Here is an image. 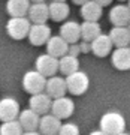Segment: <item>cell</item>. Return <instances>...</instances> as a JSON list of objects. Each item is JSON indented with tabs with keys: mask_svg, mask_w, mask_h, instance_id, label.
Masks as SVG:
<instances>
[{
	"mask_svg": "<svg viewBox=\"0 0 130 135\" xmlns=\"http://www.w3.org/2000/svg\"><path fill=\"white\" fill-rule=\"evenodd\" d=\"M55 2H66V0H55Z\"/></svg>",
	"mask_w": 130,
	"mask_h": 135,
	"instance_id": "cell-35",
	"label": "cell"
},
{
	"mask_svg": "<svg viewBox=\"0 0 130 135\" xmlns=\"http://www.w3.org/2000/svg\"><path fill=\"white\" fill-rule=\"evenodd\" d=\"M73 3H75V5H84V3H85V2H88V0H72Z\"/></svg>",
	"mask_w": 130,
	"mask_h": 135,
	"instance_id": "cell-32",
	"label": "cell"
},
{
	"mask_svg": "<svg viewBox=\"0 0 130 135\" xmlns=\"http://www.w3.org/2000/svg\"><path fill=\"white\" fill-rule=\"evenodd\" d=\"M34 66H36V71L40 72L43 77H53L58 72V59L51 56V54H40L36 62H34Z\"/></svg>",
	"mask_w": 130,
	"mask_h": 135,
	"instance_id": "cell-6",
	"label": "cell"
},
{
	"mask_svg": "<svg viewBox=\"0 0 130 135\" xmlns=\"http://www.w3.org/2000/svg\"><path fill=\"white\" fill-rule=\"evenodd\" d=\"M126 129V120L123 114L117 111H109L105 113L100 119V131H103L108 135H117L124 132Z\"/></svg>",
	"mask_w": 130,
	"mask_h": 135,
	"instance_id": "cell-1",
	"label": "cell"
},
{
	"mask_svg": "<svg viewBox=\"0 0 130 135\" xmlns=\"http://www.w3.org/2000/svg\"><path fill=\"white\" fill-rule=\"evenodd\" d=\"M32 3H40V2H45V0H30Z\"/></svg>",
	"mask_w": 130,
	"mask_h": 135,
	"instance_id": "cell-33",
	"label": "cell"
},
{
	"mask_svg": "<svg viewBox=\"0 0 130 135\" xmlns=\"http://www.w3.org/2000/svg\"><path fill=\"white\" fill-rule=\"evenodd\" d=\"M102 33V27L97 21H84L81 24V39L91 42L93 39Z\"/></svg>",
	"mask_w": 130,
	"mask_h": 135,
	"instance_id": "cell-24",
	"label": "cell"
},
{
	"mask_svg": "<svg viewBox=\"0 0 130 135\" xmlns=\"http://www.w3.org/2000/svg\"><path fill=\"white\" fill-rule=\"evenodd\" d=\"M67 92V86H66V78L53 75L46 80L45 84V93L48 95L51 99H57V98L66 96Z\"/></svg>",
	"mask_w": 130,
	"mask_h": 135,
	"instance_id": "cell-9",
	"label": "cell"
},
{
	"mask_svg": "<svg viewBox=\"0 0 130 135\" xmlns=\"http://www.w3.org/2000/svg\"><path fill=\"white\" fill-rule=\"evenodd\" d=\"M39 120H40V116L34 113L32 108L19 111L18 114V122L24 131H36L39 128Z\"/></svg>",
	"mask_w": 130,
	"mask_h": 135,
	"instance_id": "cell-18",
	"label": "cell"
},
{
	"mask_svg": "<svg viewBox=\"0 0 130 135\" xmlns=\"http://www.w3.org/2000/svg\"><path fill=\"white\" fill-rule=\"evenodd\" d=\"M27 15H29L27 18H29L32 23H46L49 20L48 5H46L45 2H40V3H30Z\"/></svg>",
	"mask_w": 130,
	"mask_h": 135,
	"instance_id": "cell-16",
	"label": "cell"
},
{
	"mask_svg": "<svg viewBox=\"0 0 130 135\" xmlns=\"http://www.w3.org/2000/svg\"><path fill=\"white\" fill-rule=\"evenodd\" d=\"M109 20L114 26H127L130 21V8L127 5H115L109 12Z\"/></svg>",
	"mask_w": 130,
	"mask_h": 135,
	"instance_id": "cell-20",
	"label": "cell"
},
{
	"mask_svg": "<svg viewBox=\"0 0 130 135\" xmlns=\"http://www.w3.org/2000/svg\"><path fill=\"white\" fill-rule=\"evenodd\" d=\"M79 69V60H78L76 56H72V54H64L58 59V71L63 74V75H70L72 72Z\"/></svg>",
	"mask_w": 130,
	"mask_h": 135,
	"instance_id": "cell-22",
	"label": "cell"
},
{
	"mask_svg": "<svg viewBox=\"0 0 130 135\" xmlns=\"http://www.w3.org/2000/svg\"><path fill=\"white\" fill-rule=\"evenodd\" d=\"M19 104L14 98H3L0 101V120L9 122L17 120L19 114Z\"/></svg>",
	"mask_w": 130,
	"mask_h": 135,
	"instance_id": "cell-10",
	"label": "cell"
},
{
	"mask_svg": "<svg viewBox=\"0 0 130 135\" xmlns=\"http://www.w3.org/2000/svg\"><path fill=\"white\" fill-rule=\"evenodd\" d=\"M45 84H46V77H43L42 74L38 72L36 69L25 72L24 77H23V87L30 95L45 92Z\"/></svg>",
	"mask_w": 130,
	"mask_h": 135,
	"instance_id": "cell-4",
	"label": "cell"
},
{
	"mask_svg": "<svg viewBox=\"0 0 130 135\" xmlns=\"http://www.w3.org/2000/svg\"><path fill=\"white\" fill-rule=\"evenodd\" d=\"M30 8V0H8L6 11L11 17H25Z\"/></svg>",
	"mask_w": 130,
	"mask_h": 135,
	"instance_id": "cell-23",
	"label": "cell"
},
{
	"mask_svg": "<svg viewBox=\"0 0 130 135\" xmlns=\"http://www.w3.org/2000/svg\"><path fill=\"white\" fill-rule=\"evenodd\" d=\"M81 53V48H79V44H69V50H67V54H72V56H76Z\"/></svg>",
	"mask_w": 130,
	"mask_h": 135,
	"instance_id": "cell-27",
	"label": "cell"
},
{
	"mask_svg": "<svg viewBox=\"0 0 130 135\" xmlns=\"http://www.w3.org/2000/svg\"><path fill=\"white\" fill-rule=\"evenodd\" d=\"M30 26L32 21L27 17H11L6 23V33L15 41H21L27 38Z\"/></svg>",
	"mask_w": 130,
	"mask_h": 135,
	"instance_id": "cell-2",
	"label": "cell"
},
{
	"mask_svg": "<svg viewBox=\"0 0 130 135\" xmlns=\"http://www.w3.org/2000/svg\"><path fill=\"white\" fill-rule=\"evenodd\" d=\"M24 129L19 125L18 119L9 122H2L0 125V135H23Z\"/></svg>",
	"mask_w": 130,
	"mask_h": 135,
	"instance_id": "cell-25",
	"label": "cell"
},
{
	"mask_svg": "<svg viewBox=\"0 0 130 135\" xmlns=\"http://www.w3.org/2000/svg\"><path fill=\"white\" fill-rule=\"evenodd\" d=\"M94 2H97L100 6H108L112 3V0H94Z\"/></svg>",
	"mask_w": 130,
	"mask_h": 135,
	"instance_id": "cell-29",
	"label": "cell"
},
{
	"mask_svg": "<svg viewBox=\"0 0 130 135\" xmlns=\"http://www.w3.org/2000/svg\"><path fill=\"white\" fill-rule=\"evenodd\" d=\"M90 47H91V53L94 54L96 57H106L108 54L112 53L114 44H112L109 35L100 33L99 36H96V38L90 42Z\"/></svg>",
	"mask_w": 130,
	"mask_h": 135,
	"instance_id": "cell-8",
	"label": "cell"
},
{
	"mask_svg": "<svg viewBox=\"0 0 130 135\" xmlns=\"http://www.w3.org/2000/svg\"><path fill=\"white\" fill-rule=\"evenodd\" d=\"M127 27H129V29H130V21H129V24H127Z\"/></svg>",
	"mask_w": 130,
	"mask_h": 135,
	"instance_id": "cell-36",
	"label": "cell"
},
{
	"mask_svg": "<svg viewBox=\"0 0 130 135\" xmlns=\"http://www.w3.org/2000/svg\"><path fill=\"white\" fill-rule=\"evenodd\" d=\"M49 9V18L54 21H64L70 14V8L66 2H55L53 0L48 5Z\"/></svg>",
	"mask_w": 130,
	"mask_h": 135,
	"instance_id": "cell-21",
	"label": "cell"
},
{
	"mask_svg": "<svg viewBox=\"0 0 130 135\" xmlns=\"http://www.w3.org/2000/svg\"><path fill=\"white\" fill-rule=\"evenodd\" d=\"M103 14V6H100L94 0H88L81 5V17L84 21H99Z\"/></svg>",
	"mask_w": 130,
	"mask_h": 135,
	"instance_id": "cell-19",
	"label": "cell"
},
{
	"mask_svg": "<svg viewBox=\"0 0 130 135\" xmlns=\"http://www.w3.org/2000/svg\"><path fill=\"white\" fill-rule=\"evenodd\" d=\"M60 36L67 44H76L81 39V24L76 21H64L60 26Z\"/></svg>",
	"mask_w": 130,
	"mask_h": 135,
	"instance_id": "cell-14",
	"label": "cell"
},
{
	"mask_svg": "<svg viewBox=\"0 0 130 135\" xmlns=\"http://www.w3.org/2000/svg\"><path fill=\"white\" fill-rule=\"evenodd\" d=\"M51 104H53V99H51L45 92L32 95L30 99H29L30 108H32L34 113H38L39 116H43V114H46L48 111H51Z\"/></svg>",
	"mask_w": 130,
	"mask_h": 135,
	"instance_id": "cell-11",
	"label": "cell"
},
{
	"mask_svg": "<svg viewBox=\"0 0 130 135\" xmlns=\"http://www.w3.org/2000/svg\"><path fill=\"white\" fill-rule=\"evenodd\" d=\"M23 135H42L40 132H38V131H24L23 132Z\"/></svg>",
	"mask_w": 130,
	"mask_h": 135,
	"instance_id": "cell-30",
	"label": "cell"
},
{
	"mask_svg": "<svg viewBox=\"0 0 130 135\" xmlns=\"http://www.w3.org/2000/svg\"><path fill=\"white\" fill-rule=\"evenodd\" d=\"M30 44L34 47H40L48 42V39L51 38V27L46 23H32L27 35Z\"/></svg>",
	"mask_w": 130,
	"mask_h": 135,
	"instance_id": "cell-5",
	"label": "cell"
},
{
	"mask_svg": "<svg viewBox=\"0 0 130 135\" xmlns=\"http://www.w3.org/2000/svg\"><path fill=\"white\" fill-rule=\"evenodd\" d=\"M127 6H129V8H130V0H129V5H127Z\"/></svg>",
	"mask_w": 130,
	"mask_h": 135,
	"instance_id": "cell-37",
	"label": "cell"
},
{
	"mask_svg": "<svg viewBox=\"0 0 130 135\" xmlns=\"http://www.w3.org/2000/svg\"><path fill=\"white\" fill-rule=\"evenodd\" d=\"M73 111H75V104H73V101L70 98L61 96V98H57V99H53L51 113H53L55 117H58L60 120L69 119V117L73 114Z\"/></svg>",
	"mask_w": 130,
	"mask_h": 135,
	"instance_id": "cell-7",
	"label": "cell"
},
{
	"mask_svg": "<svg viewBox=\"0 0 130 135\" xmlns=\"http://www.w3.org/2000/svg\"><path fill=\"white\" fill-rule=\"evenodd\" d=\"M111 62L118 71L130 69V47H117L111 53Z\"/></svg>",
	"mask_w": 130,
	"mask_h": 135,
	"instance_id": "cell-13",
	"label": "cell"
},
{
	"mask_svg": "<svg viewBox=\"0 0 130 135\" xmlns=\"http://www.w3.org/2000/svg\"><path fill=\"white\" fill-rule=\"evenodd\" d=\"M57 135H79V128L75 123H61V128Z\"/></svg>",
	"mask_w": 130,
	"mask_h": 135,
	"instance_id": "cell-26",
	"label": "cell"
},
{
	"mask_svg": "<svg viewBox=\"0 0 130 135\" xmlns=\"http://www.w3.org/2000/svg\"><path fill=\"white\" fill-rule=\"evenodd\" d=\"M90 135H108V134H105L103 131H100V129H99V131H93V132H91Z\"/></svg>",
	"mask_w": 130,
	"mask_h": 135,
	"instance_id": "cell-31",
	"label": "cell"
},
{
	"mask_svg": "<svg viewBox=\"0 0 130 135\" xmlns=\"http://www.w3.org/2000/svg\"><path fill=\"white\" fill-rule=\"evenodd\" d=\"M108 35L114 47H129L130 45V29L127 26H114Z\"/></svg>",
	"mask_w": 130,
	"mask_h": 135,
	"instance_id": "cell-17",
	"label": "cell"
},
{
	"mask_svg": "<svg viewBox=\"0 0 130 135\" xmlns=\"http://www.w3.org/2000/svg\"><path fill=\"white\" fill-rule=\"evenodd\" d=\"M117 135H130V134H127V132H121V134H117Z\"/></svg>",
	"mask_w": 130,
	"mask_h": 135,
	"instance_id": "cell-34",
	"label": "cell"
},
{
	"mask_svg": "<svg viewBox=\"0 0 130 135\" xmlns=\"http://www.w3.org/2000/svg\"><path fill=\"white\" fill-rule=\"evenodd\" d=\"M66 86H67L69 93H72L75 96H81L90 87V78L85 72L78 69V71H75L66 77Z\"/></svg>",
	"mask_w": 130,
	"mask_h": 135,
	"instance_id": "cell-3",
	"label": "cell"
},
{
	"mask_svg": "<svg viewBox=\"0 0 130 135\" xmlns=\"http://www.w3.org/2000/svg\"><path fill=\"white\" fill-rule=\"evenodd\" d=\"M45 47H46V53L48 54H51V56H54V57L60 59L61 56L67 54L69 44L66 42L60 35H55V36L51 35V38L48 39V42L45 44Z\"/></svg>",
	"mask_w": 130,
	"mask_h": 135,
	"instance_id": "cell-15",
	"label": "cell"
},
{
	"mask_svg": "<svg viewBox=\"0 0 130 135\" xmlns=\"http://www.w3.org/2000/svg\"><path fill=\"white\" fill-rule=\"evenodd\" d=\"M79 48H81V53H88V51H91L90 42H87V41H82V42H79Z\"/></svg>",
	"mask_w": 130,
	"mask_h": 135,
	"instance_id": "cell-28",
	"label": "cell"
},
{
	"mask_svg": "<svg viewBox=\"0 0 130 135\" xmlns=\"http://www.w3.org/2000/svg\"><path fill=\"white\" fill-rule=\"evenodd\" d=\"M61 128V120L55 117L51 113V114H43L39 120V132L42 135H57L58 131Z\"/></svg>",
	"mask_w": 130,
	"mask_h": 135,
	"instance_id": "cell-12",
	"label": "cell"
}]
</instances>
